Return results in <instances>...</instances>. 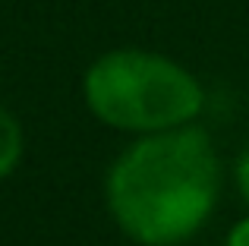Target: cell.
Segmentation results:
<instances>
[{
    "label": "cell",
    "mask_w": 249,
    "mask_h": 246,
    "mask_svg": "<svg viewBox=\"0 0 249 246\" xmlns=\"http://www.w3.org/2000/svg\"><path fill=\"white\" fill-rule=\"evenodd\" d=\"M218 196V158L199 126H174L139 139L107 177L117 224L145 246L186 240L205 224Z\"/></svg>",
    "instance_id": "6da1fadb"
},
{
    "label": "cell",
    "mask_w": 249,
    "mask_h": 246,
    "mask_svg": "<svg viewBox=\"0 0 249 246\" xmlns=\"http://www.w3.org/2000/svg\"><path fill=\"white\" fill-rule=\"evenodd\" d=\"M85 101L117 129L161 133L202 111V88L180 63L148 51H110L85 73Z\"/></svg>",
    "instance_id": "7a4b0ae2"
},
{
    "label": "cell",
    "mask_w": 249,
    "mask_h": 246,
    "mask_svg": "<svg viewBox=\"0 0 249 246\" xmlns=\"http://www.w3.org/2000/svg\"><path fill=\"white\" fill-rule=\"evenodd\" d=\"M19 155H22V133H19V123L0 107V177L16 167Z\"/></svg>",
    "instance_id": "3957f363"
},
{
    "label": "cell",
    "mask_w": 249,
    "mask_h": 246,
    "mask_svg": "<svg viewBox=\"0 0 249 246\" xmlns=\"http://www.w3.org/2000/svg\"><path fill=\"white\" fill-rule=\"evenodd\" d=\"M237 183H240L243 199L249 202V145L243 148V155H240V161H237Z\"/></svg>",
    "instance_id": "277c9868"
},
{
    "label": "cell",
    "mask_w": 249,
    "mask_h": 246,
    "mask_svg": "<svg viewBox=\"0 0 249 246\" xmlns=\"http://www.w3.org/2000/svg\"><path fill=\"white\" fill-rule=\"evenodd\" d=\"M227 246H249V218H246V221H240L237 228L231 230V237H227Z\"/></svg>",
    "instance_id": "5b68a950"
}]
</instances>
